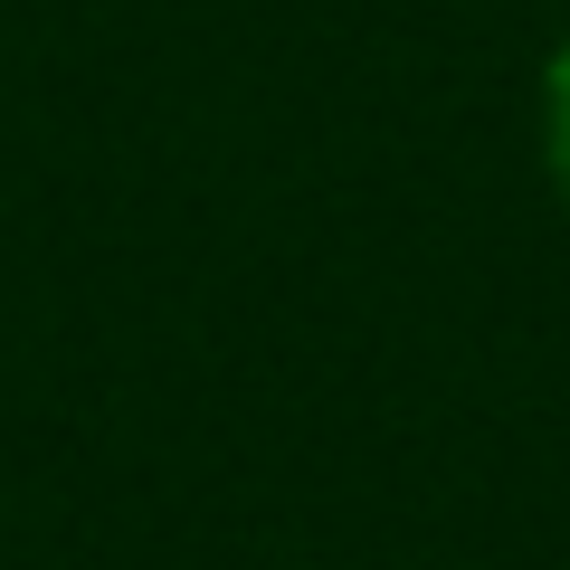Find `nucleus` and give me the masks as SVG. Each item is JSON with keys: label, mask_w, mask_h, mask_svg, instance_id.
Masks as SVG:
<instances>
[{"label": "nucleus", "mask_w": 570, "mask_h": 570, "mask_svg": "<svg viewBox=\"0 0 570 570\" xmlns=\"http://www.w3.org/2000/svg\"><path fill=\"white\" fill-rule=\"evenodd\" d=\"M542 163H551L561 209H570V39L551 48V67H542Z\"/></svg>", "instance_id": "nucleus-1"}]
</instances>
